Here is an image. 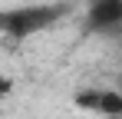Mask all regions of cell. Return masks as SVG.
<instances>
[{"label":"cell","instance_id":"cell-3","mask_svg":"<svg viewBox=\"0 0 122 119\" xmlns=\"http://www.w3.org/2000/svg\"><path fill=\"white\" fill-rule=\"evenodd\" d=\"M99 113L106 116H122V89H102V103H99Z\"/></svg>","mask_w":122,"mask_h":119},{"label":"cell","instance_id":"cell-1","mask_svg":"<svg viewBox=\"0 0 122 119\" xmlns=\"http://www.w3.org/2000/svg\"><path fill=\"white\" fill-rule=\"evenodd\" d=\"M66 10H69L66 3H56V7L53 3H26V7H17V10L3 13V30H7V37H13V40L33 37V33L46 30L50 23H56Z\"/></svg>","mask_w":122,"mask_h":119},{"label":"cell","instance_id":"cell-2","mask_svg":"<svg viewBox=\"0 0 122 119\" xmlns=\"http://www.w3.org/2000/svg\"><path fill=\"white\" fill-rule=\"evenodd\" d=\"M89 30H119L122 27V0H92L86 13Z\"/></svg>","mask_w":122,"mask_h":119},{"label":"cell","instance_id":"cell-4","mask_svg":"<svg viewBox=\"0 0 122 119\" xmlns=\"http://www.w3.org/2000/svg\"><path fill=\"white\" fill-rule=\"evenodd\" d=\"M99 103H102V89H79V93H76V106H79V109L99 113Z\"/></svg>","mask_w":122,"mask_h":119}]
</instances>
